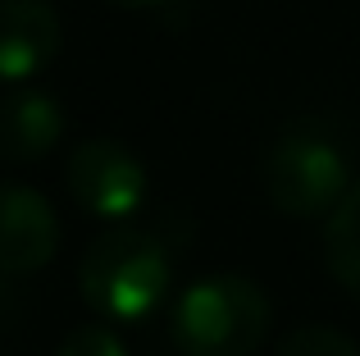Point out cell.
<instances>
[{
    "label": "cell",
    "mask_w": 360,
    "mask_h": 356,
    "mask_svg": "<svg viewBox=\"0 0 360 356\" xmlns=\"http://www.w3.org/2000/svg\"><path fill=\"white\" fill-rule=\"evenodd\" d=\"M174 284V260L155 233L110 229L87 247L78 265L82 302L110 324H141L160 311Z\"/></svg>",
    "instance_id": "obj_1"
},
{
    "label": "cell",
    "mask_w": 360,
    "mask_h": 356,
    "mask_svg": "<svg viewBox=\"0 0 360 356\" xmlns=\"http://www.w3.org/2000/svg\"><path fill=\"white\" fill-rule=\"evenodd\" d=\"M274 306L242 274H205L174 306V343L183 356H255L269 338Z\"/></svg>",
    "instance_id": "obj_2"
},
{
    "label": "cell",
    "mask_w": 360,
    "mask_h": 356,
    "mask_svg": "<svg viewBox=\"0 0 360 356\" xmlns=\"http://www.w3.org/2000/svg\"><path fill=\"white\" fill-rule=\"evenodd\" d=\"M264 196L288 220H328L352 192L347 151L315 124H297L269 146L260 165Z\"/></svg>",
    "instance_id": "obj_3"
},
{
    "label": "cell",
    "mask_w": 360,
    "mask_h": 356,
    "mask_svg": "<svg viewBox=\"0 0 360 356\" xmlns=\"http://www.w3.org/2000/svg\"><path fill=\"white\" fill-rule=\"evenodd\" d=\"M69 192L91 220L128 224L150 196V174L137 151H128L115 137H87L69 155Z\"/></svg>",
    "instance_id": "obj_4"
},
{
    "label": "cell",
    "mask_w": 360,
    "mask_h": 356,
    "mask_svg": "<svg viewBox=\"0 0 360 356\" xmlns=\"http://www.w3.org/2000/svg\"><path fill=\"white\" fill-rule=\"evenodd\" d=\"M60 251V215L37 187H0V274H37Z\"/></svg>",
    "instance_id": "obj_5"
},
{
    "label": "cell",
    "mask_w": 360,
    "mask_h": 356,
    "mask_svg": "<svg viewBox=\"0 0 360 356\" xmlns=\"http://www.w3.org/2000/svg\"><path fill=\"white\" fill-rule=\"evenodd\" d=\"M60 55V14L51 0H0V82H23Z\"/></svg>",
    "instance_id": "obj_6"
},
{
    "label": "cell",
    "mask_w": 360,
    "mask_h": 356,
    "mask_svg": "<svg viewBox=\"0 0 360 356\" xmlns=\"http://www.w3.org/2000/svg\"><path fill=\"white\" fill-rule=\"evenodd\" d=\"M64 137V110L51 91H14L0 106V155L9 160H41Z\"/></svg>",
    "instance_id": "obj_7"
},
{
    "label": "cell",
    "mask_w": 360,
    "mask_h": 356,
    "mask_svg": "<svg viewBox=\"0 0 360 356\" xmlns=\"http://www.w3.org/2000/svg\"><path fill=\"white\" fill-rule=\"evenodd\" d=\"M324 260L338 284L360 297V183H352V192L324 220Z\"/></svg>",
    "instance_id": "obj_8"
},
{
    "label": "cell",
    "mask_w": 360,
    "mask_h": 356,
    "mask_svg": "<svg viewBox=\"0 0 360 356\" xmlns=\"http://www.w3.org/2000/svg\"><path fill=\"white\" fill-rule=\"evenodd\" d=\"M278 356H360V348L347 338L342 329H328V324H306V329L288 333Z\"/></svg>",
    "instance_id": "obj_9"
},
{
    "label": "cell",
    "mask_w": 360,
    "mask_h": 356,
    "mask_svg": "<svg viewBox=\"0 0 360 356\" xmlns=\"http://www.w3.org/2000/svg\"><path fill=\"white\" fill-rule=\"evenodd\" d=\"M55 356H128V348L110 324H78L73 333H64Z\"/></svg>",
    "instance_id": "obj_10"
},
{
    "label": "cell",
    "mask_w": 360,
    "mask_h": 356,
    "mask_svg": "<svg viewBox=\"0 0 360 356\" xmlns=\"http://www.w3.org/2000/svg\"><path fill=\"white\" fill-rule=\"evenodd\" d=\"M110 5H123V9H160L169 0H110Z\"/></svg>",
    "instance_id": "obj_11"
}]
</instances>
